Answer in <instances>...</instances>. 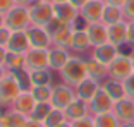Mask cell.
<instances>
[{
	"label": "cell",
	"mask_w": 134,
	"mask_h": 127,
	"mask_svg": "<svg viewBox=\"0 0 134 127\" xmlns=\"http://www.w3.org/2000/svg\"><path fill=\"white\" fill-rule=\"evenodd\" d=\"M102 88L105 89L107 93H108V96H110L114 101H119V100L126 98V88H124V83L122 81H115V79H107L102 83Z\"/></svg>",
	"instance_id": "cell-25"
},
{
	"label": "cell",
	"mask_w": 134,
	"mask_h": 127,
	"mask_svg": "<svg viewBox=\"0 0 134 127\" xmlns=\"http://www.w3.org/2000/svg\"><path fill=\"white\" fill-rule=\"evenodd\" d=\"M7 74H9V72H7V69H5V65H0V81L4 79Z\"/></svg>",
	"instance_id": "cell-45"
},
{
	"label": "cell",
	"mask_w": 134,
	"mask_h": 127,
	"mask_svg": "<svg viewBox=\"0 0 134 127\" xmlns=\"http://www.w3.org/2000/svg\"><path fill=\"white\" fill-rule=\"evenodd\" d=\"M119 53H120V48L115 47V45H112L110 41H107V43H103V45H100V47L93 48L91 57L96 59L98 62L105 63L107 67H108V63H110L112 60H115V57H117Z\"/></svg>",
	"instance_id": "cell-16"
},
{
	"label": "cell",
	"mask_w": 134,
	"mask_h": 127,
	"mask_svg": "<svg viewBox=\"0 0 134 127\" xmlns=\"http://www.w3.org/2000/svg\"><path fill=\"white\" fill-rule=\"evenodd\" d=\"M52 4H62V2H69V0H50Z\"/></svg>",
	"instance_id": "cell-49"
},
{
	"label": "cell",
	"mask_w": 134,
	"mask_h": 127,
	"mask_svg": "<svg viewBox=\"0 0 134 127\" xmlns=\"http://www.w3.org/2000/svg\"><path fill=\"white\" fill-rule=\"evenodd\" d=\"M108 41L119 48L127 45V21H120L108 26Z\"/></svg>",
	"instance_id": "cell-19"
},
{
	"label": "cell",
	"mask_w": 134,
	"mask_h": 127,
	"mask_svg": "<svg viewBox=\"0 0 134 127\" xmlns=\"http://www.w3.org/2000/svg\"><path fill=\"white\" fill-rule=\"evenodd\" d=\"M16 5H24V7H29L31 4H35L36 0H14Z\"/></svg>",
	"instance_id": "cell-44"
},
{
	"label": "cell",
	"mask_w": 134,
	"mask_h": 127,
	"mask_svg": "<svg viewBox=\"0 0 134 127\" xmlns=\"http://www.w3.org/2000/svg\"><path fill=\"white\" fill-rule=\"evenodd\" d=\"M26 120H28V117L12 110V108L2 110V113H0V127H24Z\"/></svg>",
	"instance_id": "cell-24"
},
{
	"label": "cell",
	"mask_w": 134,
	"mask_h": 127,
	"mask_svg": "<svg viewBox=\"0 0 134 127\" xmlns=\"http://www.w3.org/2000/svg\"><path fill=\"white\" fill-rule=\"evenodd\" d=\"M35 105H36V100L31 95V91H21L19 96L14 100V103H12L10 108L19 112V113H23V115H26V117H29L33 108H35Z\"/></svg>",
	"instance_id": "cell-17"
},
{
	"label": "cell",
	"mask_w": 134,
	"mask_h": 127,
	"mask_svg": "<svg viewBox=\"0 0 134 127\" xmlns=\"http://www.w3.org/2000/svg\"><path fill=\"white\" fill-rule=\"evenodd\" d=\"M26 71H40V69H50L48 65V50L41 48H29L24 53Z\"/></svg>",
	"instance_id": "cell-8"
},
{
	"label": "cell",
	"mask_w": 134,
	"mask_h": 127,
	"mask_svg": "<svg viewBox=\"0 0 134 127\" xmlns=\"http://www.w3.org/2000/svg\"><path fill=\"white\" fill-rule=\"evenodd\" d=\"M4 26H5V16L0 14V28H4Z\"/></svg>",
	"instance_id": "cell-46"
},
{
	"label": "cell",
	"mask_w": 134,
	"mask_h": 127,
	"mask_svg": "<svg viewBox=\"0 0 134 127\" xmlns=\"http://www.w3.org/2000/svg\"><path fill=\"white\" fill-rule=\"evenodd\" d=\"M120 21H126L124 17L122 7H115V5H108L105 4V9H103V16H102V22L105 26H112V24H117Z\"/></svg>",
	"instance_id": "cell-26"
},
{
	"label": "cell",
	"mask_w": 134,
	"mask_h": 127,
	"mask_svg": "<svg viewBox=\"0 0 134 127\" xmlns=\"http://www.w3.org/2000/svg\"><path fill=\"white\" fill-rule=\"evenodd\" d=\"M72 127H96L95 125V117L93 115H86L83 119H77L74 122H71Z\"/></svg>",
	"instance_id": "cell-34"
},
{
	"label": "cell",
	"mask_w": 134,
	"mask_h": 127,
	"mask_svg": "<svg viewBox=\"0 0 134 127\" xmlns=\"http://www.w3.org/2000/svg\"><path fill=\"white\" fill-rule=\"evenodd\" d=\"M21 88L17 84L16 77L9 72L4 79L0 81V107L2 108H10L14 100L19 96Z\"/></svg>",
	"instance_id": "cell-4"
},
{
	"label": "cell",
	"mask_w": 134,
	"mask_h": 127,
	"mask_svg": "<svg viewBox=\"0 0 134 127\" xmlns=\"http://www.w3.org/2000/svg\"><path fill=\"white\" fill-rule=\"evenodd\" d=\"M95 117V125L96 127H120V122L115 117L114 112H107V113H100Z\"/></svg>",
	"instance_id": "cell-30"
},
{
	"label": "cell",
	"mask_w": 134,
	"mask_h": 127,
	"mask_svg": "<svg viewBox=\"0 0 134 127\" xmlns=\"http://www.w3.org/2000/svg\"><path fill=\"white\" fill-rule=\"evenodd\" d=\"M52 110H53V107H52L50 101H47V103H36L35 108H33V112H31V115H29V119H35V120L43 122Z\"/></svg>",
	"instance_id": "cell-31"
},
{
	"label": "cell",
	"mask_w": 134,
	"mask_h": 127,
	"mask_svg": "<svg viewBox=\"0 0 134 127\" xmlns=\"http://www.w3.org/2000/svg\"><path fill=\"white\" fill-rule=\"evenodd\" d=\"M28 34V41L31 48H41V50H50L53 47L52 43V34L47 31V28L43 26H29L26 29Z\"/></svg>",
	"instance_id": "cell-7"
},
{
	"label": "cell",
	"mask_w": 134,
	"mask_h": 127,
	"mask_svg": "<svg viewBox=\"0 0 134 127\" xmlns=\"http://www.w3.org/2000/svg\"><path fill=\"white\" fill-rule=\"evenodd\" d=\"M5 48H7L10 53H21V55H24V53L31 48L29 47L26 31H12V36H10V40H9V43H7Z\"/></svg>",
	"instance_id": "cell-18"
},
{
	"label": "cell",
	"mask_w": 134,
	"mask_h": 127,
	"mask_svg": "<svg viewBox=\"0 0 134 127\" xmlns=\"http://www.w3.org/2000/svg\"><path fill=\"white\" fill-rule=\"evenodd\" d=\"M114 100L108 96V93L100 88L98 93H96L91 101H88V107H90V113L91 115H100V113H107V112H112L114 110Z\"/></svg>",
	"instance_id": "cell-9"
},
{
	"label": "cell",
	"mask_w": 134,
	"mask_h": 127,
	"mask_svg": "<svg viewBox=\"0 0 134 127\" xmlns=\"http://www.w3.org/2000/svg\"><path fill=\"white\" fill-rule=\"evenodd\" d=\"M31 26H47L53 19V4L52 2H35L29 5Z\"/></svg>",
	"instance_id": "cell-6"
},
{
	"label": "cell",
	"mask_w": 134,
	"mask_h": 127,
	"mask_svg": "<svg viewBox=\"0 0 134 127\" xmlns=\"http://www.w3.org/2000/svg\"><path fill=\"white\" fill-rule=\"evenodd\" d=\"M76 100V91L74 88L69 86L65 83H59L53 86V91H52V98H50V103L53 108L57 110H65L69 105Z\"/></svg>",
	"instance_id": "cell-5"
},
{
	"label": "cell",
	"mask_w": 134,
	"mask_h": 127,
	"mask_svg": "<svg viewBox=\"0 0 134 127\" xmlns=\"http://www.w3.org/2000/svg\"><path fill=\"white\" fill-rule=\"evenodd\" d=\"M65 113H64V110H57V108H53V110L48 113V117L43 120L45 127H59L62 122H65Z\"/></svg>",
	"instance_id": "cell-33"
},
{
	"label": "cell",
	"mask_w": 134,
	"mask_h": 127,
	"mask_svg": "<svg viewBox=\"0 0 134 127\" xmlns=\"http://www.w3.org/2000/svg\"><path fill=\"white\" fill-rule=\"evenodd\" d=\"M69 2H71V4L74 5L76 9H79V10H81V9H83L84 5L88 4V0H69Z\"/></svg>",
	"instance_id": "cell-42"
},
{
	"label": "cell",
	"mask_w": 134,
	"mask_h": 127,
	"mask_svg": "<svg viewBox=\"0 0 134 127\" xmlns=\"http://www.w3.org/2000/svg\"><path fill=\"white\" fill-rule=\"evenodd\" d=\"M5 26L10 31H26L31 26L29 9L24 7V5H14L5 14Z\"/></svg>",
	"instance_id": "cell-2"
},
{
	"label": "cell",
	"mask_w": 134,
	"mask_h": 127,
	"mask_svg": "<svg viewBox=\"0 0 134 127\" xmlns=\"http://www.w3.org/2000/svg\"><path fill=\"white\" fill-rule=\"evenodd\" d=\"M2 110H4V108H2V107H0V113H2Z\"/></svg>",
	"instance_id": "cell-52"
},
{
	"label": "cell",
	"mask_w": 134,
	"mask_h": 127,
	"mask_svg": "<svg viewBox=\"0 0 134 127\" xmlns=\"http://www.w3.org/2000/svg\"><path fill=\"white\" fill-rule=\"evenodd\" d=\"M52 91H53V84H43V86H33L31 95L35 96L36 103H47L52 98Z\"/></svg>",
	"instance_id": "cell-28"
},
{
	"label": "cell",
	"mask_w": 134,
	"mask_h": 127,
	"mask_svg": "<svg viewBox=\"0 0 134 127\" xmlns=\"http://www.w3.org/2000/svg\"><path fill=\"white\" fill-rule=\"evenodd\" d=\"M86 71H88V77L98 81V83H103V81L108 79V67L105 63L98 62L96 59L90 57L86 60Z\"/></svg>",
	"instance_id": "cell-22"
},
{
	"label": "cell",
	"mask_w": 134,
	"mask_h": 127,
	"mask_svg": "<svg viewBox=\"0 0 134 127\" xmlns=\"http://www.w3.org/2000/svg\"><path fill=\"white\" fill-rule=\"evenodd\" d=\"M36 2H50V0H36Z\"/></svg>",
	"instance_id": "cell-51"
},
{
	"label": "cell",
	"mask_w": 134,
	"mask_h": 127,
	"mask_svg": "<svg viewBox=\"0 0 134 127\" xmlns=\"http://www.w3.org/2000/svg\"><path fill=\"white\" fill-rule=\"evenodd\" d=\"M115 117L119 119V122H134V100L126 96V98L119 100L114 103V110Z\"/></svg>",
	"instance_id": "cell-12"
},
{
	"label": "cell",
	"mask_w": 134,
	"mask_h": 127,
	"mask_svg": "<svg viewBox=\"0 0 134 127\" xmlns=\"http://www.w3.org/2000/svg\"><path fill=\"white\" fill-rule=\"evenodd\" d=\"M59 76H60V79H62V83L76 88L83 79L88 77L86 60L81 59V57H77V55H71V59L67 60V63L60 69Z\"/></svg>",
	"instance_id": "cell-1"
},
{
	"label": "cell",
	"mask_w": 134,
	"mask_h": 127,
	"mask_svg": "<svg viewBox=\"0 0 134 127\" xmlns=\"http://www.w3.org/2000/svg\"><path fill=\"white\" fill-rule=\"evenodd\" d=\"M122 12L126 21H132L134 19V0H126L122 5Z\"/></svg>",
	"instance_id": "cell-35"
},
{
	"label": "cell",
	"mask_w": 134,
	"mask_h": 127,
	"mask_svg": "<svg viewBox=\"0 0 134 127\" xmlns=\"http://www.w3.org/2000/svg\"><path fill=\"white\" fill-rule=\"evenodd\" d=\"M120 127H134V122H124L120 124Z\"/></svg>",
	"instance_id": "cell-47"
},
{
	"label": "cell",
	"mask_w": 134,
	"mask_h": 127,
	"mask_svg": "<svg viewBox=\"0 0 134 127\" xmlns=\"http://www.w3.org/2000/svg\"><path fill=\"white\" fill-rule=\"evenodd\" d=\"M132 72V60H131V55H126V53H119L115 60L108 63V79L124 83Z\"/></svg>",
	"instance_id": "cell-3"
},
{
	"label": "cell",
	"mask_w": 134,
	"mask_h": 127,
	"mask_svg": "<svg viewBox=\"0 0 134 127\" xmlns=\"http://www.w3.org/2000/svg\"><path fill=\"white\" fill-rule=\"evenodd\" d=\"M105 9V0H88V4L79 10V17L84 21V24L100 22Z\"/></svg>",
	"instance_id": "cell-10"
},
{
	"label": "cell",
	"mask_w": 134,
	"mask_h": 127,
	"mask_svg": "<svg viewBox=\"0 0 134 127\" xmlns=\"http://www.w3.org/2000/svg\"><path fill=\"white\" fill-rule=\"evenodd\" d=\"M102 88V83H98V81L91 79V77H86V79H83L81 83L77 84V86L74 88L76 91V98L83 100V101H91V98L98 93V89Z\"/></svg>",
	"instance_id": "cell-15"
},
{
	"label": "cell",
	"mask_w": 134,
	"mask_h": 127,
	"mask_svg": "<svg viewBox=\"0 0 134 127\" xmlns=\"http://www.w3.org/2000/svg\"><path fill=\"white\" fill-rule=\"evenodd\" d=\"M91 47V41L88 38V33L84 28H76L74 29V34H72V43H71V52L74 53H86Z\"/></svg>",
	"instance_id": "cell-20"
},
{
	"label": "cell",
	"mask_w": 134,
	"mask_h": 127,
	"mask_svg": "<svg viewBox=\"0 0 134 127\" xmlns=\"http://www.w3.org/2000/svg\"><path fill=\"white\" fill-rule=\"evenodd\" d=\"M10 36H12V31L7 28V26L0 28V47H7L9 40H10Z\"/></svg>",
	"instance_id": "cell-37"
},
{
	"label": "cell",
	"mask_w": 134,
	"mask_h": 127,
	"mask_svg": "<svg viewBox=\"0 0 134 127\" xmlns=\"http://www.w3.org/2000/svg\"><path fill=\"white\" fill-rule=\"evenodd\" d=\"M131 60H132V71H134V50H132V53H131Z\"/></svg>",
	"instance_id": "cell-50"
},
{
	"label": "cell",
	"mask_w": 134,
	"mask_h": 127,
	"mask_svg": "<svg viewBox=\"0 0 134 127\" xmlns=\"http://www.w3.org/2000/svg\"><path fill=\"white\" fill-rule=\"evenodd\" d=\"M84 29H86V33H88V38H90L93 48L100 47V45H103V43L108 41V26H105L102 21H100V22L86 24Z\"/></svg>",
	"instance_id": "cell-11"
},
{
	"label": "cell",
	"mask_w": 134,
	"mask_h": 127,
	"mask_svg": "<svg viewBox=\"0 0 134 127\" xmlns=\"http://www.w3.org/2000/svg\"><path fill=\"white\" fill-rule=\"evenodd\" d=\"M53 16L67 24H76L79 21V9H76L71 2L53 4Z\"/></svg>",
	"instance_id": "cell-13"
},
{
	"label": "cell",
	"mask_w": 134,
	"mask_h": 127,
	"mask_svg": "<svg viewBox=\"0 0 134 127\" xmlns=\"http://www.w3.org/2000/svg\"><path fill=\"white\" fill-rule=\"evenodd\" d=\"M5 69L7 72H17V71H23L26 69V62H24V55L21 53H10L9 52L7 60H5Z\"/></svg>",
	"instance_id": "cell-27"
},
{
	"label": "cell",
	"mask_w": 134,
	"mask_h": 127,
	"mask_svg": "<svg viewBox=\"0 0 134 127\" xmlns=\"http://www.w3.org/2000/svg\"><path fill=\"white\" fill-rule=\"evenodd\" d=\"M71 50L62 47H52L48 50V65H50V71L60 72V69L67 63V60L71 59Z\"/></svg>",
	"instance_id": "cell-14"
},
{
	"label": "cell",
	"mask_w": 134,
	"mask_h": 127,
	"mask_svg": "<svg viewBox=\"0 0 134 127\" xmlns=\"http://www.w3.org/2000/svg\"><path fill=\"white\" fill-rule=\"evenodd\" d=\"M28 72H29L33 86L52 84V71L50 69H40V71H28Z\"/></svg>",
	"instance_id": "cell-29"
},
{
	"label": "cell",
	"mask_w": 134,
	"mask_h": 127,
	"mask_svg": "<svg viewBox=\"0 0 134 127\" xmlns=\"http://www.w3.org/2000/svg\"><path fill=\"white\" fill-rule=\"evenodd\" d=\"M14 5H16L14 0H0V14H4V16H5Z\"/></svg>",
	"instance_id": "cell-39"
},
{
	"label": "cell",
	"mask_w": 134,
	"mask_h": 127,
	"mask_svg": "<svg viewBox=\"0 0 134 127\" xmlns=\"http://www.w3.org/2000/svg\"><path fill=\"white\" fill-rule=\"evenodd\" d=\"M64 113H65V119L69 120V122H74V120H77V119H83V117H86V115H91L88 103L83 101V100H79V98H76L74 101L64 110Z\"/></svg>",
	"instance_id": "cell-23"
},
{
	"label": "cell",
	"mask_w": 134,
	"mask_h": 127,
	"mask_svg": "<svg viewBox=\"0 0 134 127\" xmlns=\"http://www.w3.org/2000/svg\"><path fill=\"white\" fill-rule=\"evenodd\" d=\"M124 2H126V0H105V4H108V5H115V7H122Z\"/></svg>",
	"instance_id": "cell-43"
},
{
	"label": "cell",
	"mask_w": 134,
	"mask_h": 127,
	"mask_svg": "<svg viewBox=\"0 0 134 127\" xmlns=\"http://www.w3.org/2000/svg\"><path fill=\"white\" fill-rule=\"evenodd\" d=\"M7 55H9V50L5 47H0V65H4V63H5Z\"/></svg>",
	"instance_id": "cell-41"
},
{
	"label": "cell",
	"mask_w": 134,
	"mask_h": 127,
	"mask_svg": "<svg viewBox=\"0 0 134 127\" xmlns=\"http://www.w3.org/2000/svg\"><path fill=\"white\" fill-rule=\"evenodd\" d=\"M24 127H45V124L40 122V120H35V119H29V117H28V120H26Z\"/></svg>",
	"instance_id": "cell-40"
},
{
	"label": "cell",
	"mask_w": 134,
	"mask_h": 127,
	"mask_svg": "<svg viewBox=\"0 0 134 127\" xmlns=\"http://www.w3.org/2000/svg\"><path fill=\"white\" fill-rule=\"evenodd\" d=\"M59 127H72V125H71V122H69V120H65V122H62Z\"/></svg>",
	"instance_id": "cell-48"
},
{
	"label": "cell",
	"mask_w": 134,
	"mask_h": 127,
	"mask_svg": "<svg viewBox=\"0 0 134 127\" xmlns=\"http://www.w3.org/2000/svg\"><path fill=\"white\" fill-rule=\"evenodd\" d=\"M10 74L16 77L17 84H19V88H21V91H31L33 83H31V77H29V72L26 71V69L17 71V72H10Z\"/></svg>",
	"instance_id": "cell-32"
},
{
	"label": "cell",
	"mask_w": 134,
	"mask_h": 127,
	"mask_svg": "<svg viewBox=\"0 0 134 127\" xmlns=\"http://www.w3.org/2000/svg\"><path fill=\"white\" fill-rule=\"evenodd\" d=\"M127 45L134 48V19L127 21Z\"/></svg>",
	"instance_id": "cell-38"
},
{
	"label": "cell",
	"mask_w": 134,
	"mask_h": 127,
	"mask_svg": "<svg viewBox=\"0 0 134 127\" xmlns=\"http://www.w3.org/2000/svg\"><path fill=\"white\" fill-rule=\"evenodd\" d=\"M74 24H64L59 31L52 34V43L53 47H62V48H71L72 43V34H74Z\"/></svg>",
	"instance_id": "cell-21"
},
{
	"label": "cell",
	"mask_w": 134,
	"mask_h": 127,
	"mask_svg": "<svg viewBox=\"0 0 134 127\" xmlns=\"http://www.w3.org/2000/svg\"><path fill=\"white\" fill-rule=\"evenodd\" d=\"M124 88H126V95L134 100V72L124 81Z\"/></svg>",
	"instance_id": "cell-36"
}]
</instances>
